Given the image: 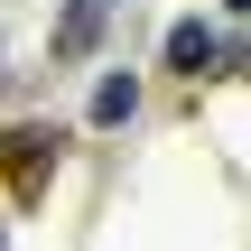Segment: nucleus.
I'll list each match as a JSON object with an SVG mask.
<instances>
[{
  "mask_svg": "<svg viewBox=\"0 0 251 251\" xmlns=\"http://www.w3.org/2000/svg\"><path fill=\"white\" fill-rule=\"evenodd\" d=\"M112 9H121V0H65V9H56V37H47V75H65V65H84V56L102 47V28H112Z\"/></svg>",
  "mask_w": 251,
  "mask_h": 251,
  "instance_id": "2",
  "label": "nucleus"
},
{
  "mask_svg": "<svg viewBox=\"0 0 251 251\" xmlns=\"http://www.w3.org/2000/svg\"><path fill=\"white\" fill-rule=\"evenodd\" d=\"M130 112H140V75H102L93 84V130H121Z\"/></svg>",
  "mask_w": 251,
  "mask_h": 251,
  "instance_id": "4",
  "label": "nucleus"
},
{
  "mask_svg": "<svg viewBox=\"0 0 251 251\" xmlns=\"http://www.w3.org/2000/svg\"><path fill=\"white\" fill-rule=\"evenodd\" d=\"M56 168H65V130L56 121H9L0 130V186H9V205H47Z\"/></svg>",
  "mask_w": 251,
  "mask_h": 251,
  "instance_id": "1",
  "label": "nucleus"
},
{
  "mask_svg": "<svg viewBox=\"0 0 251 251\" xmlns=\"http://www.w3.org/2000/svg\"><path fill=\"white\" fill-rule=\"evenodd\" d=\"M224 9H251V0H224Z\"/></svg>",
  "mask_w": 251,
  "mask_h": 251,
  "instance_id": "5",
  "label": "nucleus"
},
{
  "mask_svg": "<svg viewBox=\"0 0 251 251\" xmlns=\"http://www.w3.org/2000/svg\"><path fill=\"white\" fill-rule=\"evenodd\" d=\"M168 75H186V84H214V75H224V37H214L205 19H177V28H168Z\"/></svg>",
  "mask_w": 251,
  "mask_h": 251,
  "instance_id": "3",
  "label": "nucleus"
}]
</instances>
